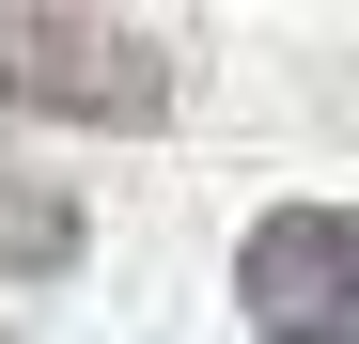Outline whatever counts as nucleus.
Listing matches in <instances>:
<instances>
[{
  "instance_id": "nucleus-1",
  "label": "nucleus",
  "mask_w": 359,
  "mask_h": 344,
  "mask_svg": "<svg viewBox=\"0 0 359 344\" xmlns=\"http://www.w3.org/2000/svg\"><path fill=\"white\" fill-rule=\"evenodd\" d=\"M0 110H47V126H156L172 63L141 32L79 16V0H0Z\"/></svg>"
},
{
  "instance_id": "nucleus-2",
  "label": "nucleus",
  "mask_w": 359,
  "mask_h": 344,
  "mask_svg": "<svg viewBox=\"0 0 359 344\" xmlns=\"http://www.w3.org/2000/svg\"><path fill=\"white\" fill-rule=\"evenodd\" d=\"M234 313L266 344H359V219L344 204H266L234 251Z\"/></svg>"
},
{
  "instance_id": "nucleus-3",
  "label": "nucleus",
  "mask_w": 359,
  "mask_h": 344,
  "mask_svg": "<svg viewBox=\"0 0 359 344\" xmlns=\"http://www.w3.org/2000/svg\"><path fill=\"white\" fill-rule=\"evenodd\" d=\"M47 266H79V204L63 188H0V282H47Z\"/></svg>"
}]
</instances>
